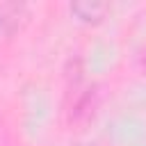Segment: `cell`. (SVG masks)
<instances>
[{
	"instance_id": "6da1fadb",
	"label": "cell",
	"mask_w": 146,
	"mask_h": 146,
	"mask_svg": "<svg viewBox=\"0 0 146 146\" xmlns=\"http://www.w3.org/2000/svg\"><path fill=\"white\" fill-rule=\"evenodd\" d=\"M71 11L82 21H100L107 11V5L105 2H94V0H80V2L71 5Z\"/></svg>"
},
{
	"instance_id": "7a4b0ae2",
	"label": "cell",
	"mask_w": 146,
	"mask_h": 146,
	"mask_svg": "<svg viewBox=\"0 0 146 146\" xmlns=\"http://www.w3.org/2000/svg\"><path fill=\"white\" fill-rule=\"evenodd\" d=\"M23 7L21 5H0V36L11 34L21 23Z\"/></svg>"
},
{
	"instance_id": "3957f363",
	"label": "cell",
	"mask_w": 146,
	"mask_h": 146,
	"mask_svg": "<svg viewBox=\"0 0 146 146\" xmlns=\"http://www.w3.org/2000/svg\"><path fill=\"white\" fill-rule=\"evenodd\" d=\"M94 87H82L78 94H75V103L71 105V116L73 119H80V116H87L91 110H94Z\"/></svg>"
},
{
	"instance_id": "277c9868",
	"label": "cell",
	"mask_w": 146,
	"mask_h": 146,
	"mask_svg": "<svg viewBox=\"0 0 146 146\" xmlns=\"http://www.w3.org/2000/svg\"><path fill=\"white\" fill-rule=\"evenodd\" d=\"M75 146H94V144H75Z\"/></svg>"
}]
</instances>
